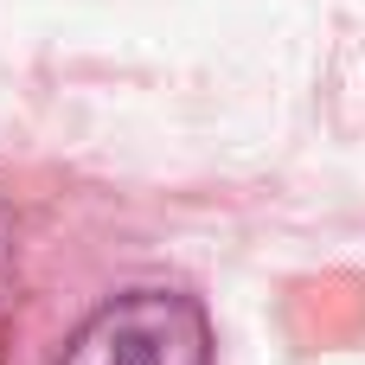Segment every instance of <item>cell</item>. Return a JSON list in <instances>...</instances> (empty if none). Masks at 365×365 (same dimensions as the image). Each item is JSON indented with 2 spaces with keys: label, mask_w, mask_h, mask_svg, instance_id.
<instances>
[{
  "label": "cell",
  "mask_w": 365,
  "mask_h": 365,
  "mask_svg": "<svg viewBox=\"0 0 365 365\" xmlns=\"http://www.w3.org/2000/svg\"><path fill=\"white\" fill-rule=\"evenodd\" d=\"M58 365H212V321L180 289H128L64 340Z\"/></svg>",
  "instance_id": "1"
},
{
  "label": "cell",
  "mask_w": 365,
  "mask_h": 365,
  "mask_svg": "<svg viewBox=\"0 0 365 365\" xmlns=\"http://www.w3.org/2000/svg\"><path fill=\"white\" fill-rule=\"evenodd\" d=\"M13 276H19V263H13V218L0 212V308L13 302Z\"/></svg>",
  "instance_id": "2"
}]
</instances>
